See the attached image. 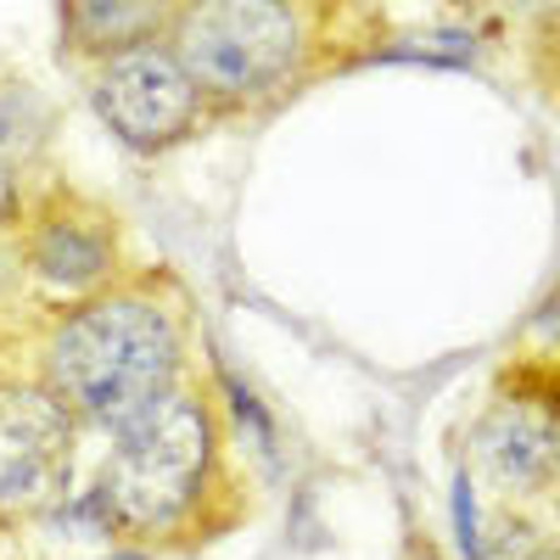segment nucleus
<instances>
[{
  "mask_svg": "<svg viewBox=\"0 0 560 560\" xmlns=\"http://www.w3.org/2000/svg\"><path fill=\"white\" fill-rule=\"evenodd\" d=\"M224 420L213 387L185 382L140 420L113 432V448L96 465V482L68 493L45 522H68L129 549L197 544L219 527V499L230 493L224 471Z\"/></svg>",
  "mask_w": 560,
  "mask_h": 560,
  "instance_id": "1",
  "label": "nucleus"
},
{
  "mask_svg": "<svg viewBox=\"0 0 560 560\" xmlns=\"http://www.w3.org/2000/svg\"><path fill=\"white\" fill-rule=\"evenodd\" d=\"M39 382L79 427L118 432L152 404L191 382V325L185 303L158 275H124L113 287L62 303L39 337Z\"/></svg>",
  "mask_w": 560,
  "mask_h": 560,
  "instance_id": "2",
  "label": "nucleus"
},
{
  "mask_svg": "<svg viewBox=\"0 0 560 560\" xmlns=\"http://www.w3.org/2000/svg\"><path fill=\"white\" fill-rule=\"evenodd\" d=\"M168 45L213 113H247L287 96L314 51L298 0H185Z\"/></svg>",
  "mask_w": 560,
  "mask_h": 560,
  "instance_id": "3",
  "label": "nucleus"
},
{
  "mask_svg": "<svg viewBox=\"0 0 560 560\" xmlns=\"http://www.w3.org/2000/svg\"><path fill=\"white\" fill-rule=\"evenodd\" d=\"M90 107H96L102 129L135 158H163L185 140H197L202 124L213 118L202 84L191 68L179 62L168 39L158 45H135L107 62L90 68Z\"/></svg>",
  "mask_w": 560,
  "mask_h": 560,
  "instance_id": "4",
  "label": "nucleus"
},
{
  "mask_svg": "<svg viewBox=\"0 0 560 560\" xmlns=\"http://www.w3.org/2000/svg\"><path fill=\"white\" fill-rule=\"evenodd\" d=\"M79 415L34 376H0V527L45 522L73 493Z\"/></svg>",
  "mask_w": 560,
  "mask_h": 560,
  "instance_id": "5",
  "label": "nucleus"
},
{
  "mask_svg": "<svg viewBox=\"0 0 560 560\" xmlns=\"http://www.w3.org/2000/svg\"><path fill=\"white\" fill-rule=\"evenodd\" d=\"M23 264L45 292H57L62 303H79L90 292L124 280V247H118V219L90 208L68 191H51L23 208L18 224Z\"/></svg>",
  "mask_w": 560,
  "mask_h": 560,
  "instance_id": "6",
  "label": "nucleus"
},
{
  "mask_svg": "<svg viewBox=\"0 0 560 560\" xmlns=\"http://www.w3.org/2000/svg\"><path fill=\"white\" fill-rule=\"evenodd\" d=\"M477 459L510 493H538L560 471V370H510L477 427Z\"/></svg>",
  "mask_w": 560,
  "mask_h": 560,
  "instance_id": "7",
  "label": "nucleus"
},
{
  "mask_svg": "<svg viewBox=\"0 0 560 560\" xmlns=\"http://www.w3.org/2000/svg\"><path fill=\"white\" fill-rule=\"evenodd\" d=\"M185 0H62V45L79 62H107L174 34Z\"/></svg>",
  "mask_w": 560,
  "mask_h": 560,
  "instance_id": "8",
  "label": "nucleus"
},
{
  "mask_svg": "<svg viewBox=\"0 0 560 560\" xmlns=\"http://www.w3.org/2000/svg\"><path fill=\"white\" fill-rule=\"evenodd\" d=\"M213 404H219V420H224V438H242L258 459H275V448H280V432H275V415H269V404L230 370L224 359L213 364Z\"/></svg>",
  "mask_w": 560,
  "mask_h": 560,
  "instance_id": "9",
  "label": "nucleus"
},
{
  "mask_svg": "<svg viewBox=\"0 0 560 560\" xmlns=\"http://www.w3.org/2000/svg\"><path fill=\"white\" fill-rule=\"evenodd\" d=\"M477 34L465 28H432V34H404L393 45H382L376 62H432V68H471L477 62Z\"/></svg>",
  "mask_w": 560,
  "mask_h": 560,
  "instance_id": "10",
  "label": "nucleus"
},
{
  "mask_svg": "<svg viewBox=\"0 0 560 560\" xmlns=\"http://www.w3.org/2000/svg\"><path fill=\"white\" fill-rule=\"evenodd\" d=\"M477 560H560V549H555L544 533H533L527 522L504 516V522H493V527L482 533Z\"/></svg>",
  "mask_w": 560,
  "mask_h": 560,
  "instance_id": "11",
  "label": "nucleus"
},
{
  "mask_svg": "<svg viewBox=\"0 0 560 560\" xmlns=\"http://www.w3.org/2000/svg\"><path fill=\"white\" fill-rule=\"evenodd\" d=\"M448 516H454V544H459V560H477L488 522H482V504H477V482H471V471H454Z\"/></svg>",
  "mask_w": 560,
  "mask_h": 560,
  "instance_id": "12",
  "label": "nucleus"
},
{
  "mask_svg": "<svg viewBox=\"0 0 560 560\" xmlns=\"http://www.w3.org/2000/svg\"><path fill=\"white\" fill-rule=\"evenodd\" d=\"M23 208H28V185H23V168L12 158H0V236L23 224Z\"/></svg>",
  "mask_w": 560,
  "mask_h": 560,
  "instance_id": "13",
  "label": "nucleus"
},
{
  "mask_svg": "<svg viewBox=\"0 0 560 560\" xmlns=\"http://www.w3.org/2000/svg\"><path fill=\"white\" fill-rule=\"evenodd\" d=\"M544 325H549L555 342H560V280H555V292H549V303H544Z\"/></svg>",
  "mask_w": 560,
  "mask_h": 560,
  "instance_id": "14",
  "label": "nucleus"
},
{
  "mask_svg": "<svg viewBox=\"0 0 560 560\" xmlns=\"http://www.w3.org/2000/svg\"><path fill=\"white\" fill-rule=\"evenodd\" d=\"M90 560H152V549H129V544H118V549H107V555H90Z\"/></svg>",
  "mask_w": 560,
  "mask_h": 560,
  "instance_id": "15",
  "label": "nucleus"
},
{
  "mask_svg": "<svg viewBox=\"0 0 560 560\" xmlns=\"http://www.w3.org/2000/svg\"><path fill=\"white\" fill-rule=\"evenodd\" d=\"M409 560H438V549H432V544H427V549H415V555H409Z\"/></svg>",
  "mask_w": 560,
  "mask_h": 560,
  "instance_id": "16",
  "label": "nucleus"
}]
</instances>
